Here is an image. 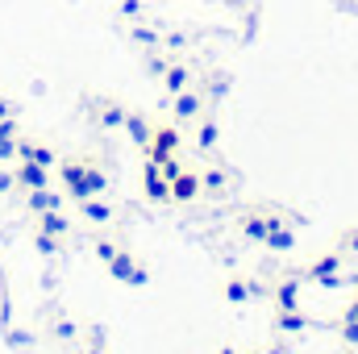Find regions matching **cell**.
Returning <instances> with one entry per match:
<instances>
[{"instance_id":"cell-19","label":"cell","mask_w":358,"mask_h":354,"mask_svg":"<svg viewBox=\"0 0 358 354\" xmlns=\"http://www.w3.org/2000/svg\"><path fill=\"white\" fill-rule=\"evenodd\" d=\"M13 179H17V187H21V192H34V187H50V167H38V163H21V159H17V167H13Z\"/></svg>"},{"instance_id":"cell-2","label":"cell","mask_w":358,"mask_h":354,"mask_svg":"<svg viewBox=\"0 0 358 354\" xmlns=\"http://www.w3.org/2000/svg\"><path fill=\"white\" fill-rule=\"evenodd\" d=\"M275 225H304V217L300 213H292V208H283V204H246L238 217H234V229L246 238V242H259L263 246V238H267Z\"/></svg>"},{"instance_id":"cell-39","label":"cell","mask_w":358,"mask_h":354,"mask_svg":"<svg viewBox=\"0 0 358 354\" xmlns=\"http://www.w3.org/2000/svg\"><path fill=\"white\" fill-rule=\"evenodd\" d=\"M334 354H355V351H350V346H338V351H334Z\"/></svg>"},{"instance_id":"cell-7","label":"cell","mask_w":358,"mask_h":354,"mask_svg":"<svg viewBox=\"0 0 358 354\" xmlns=\"http://www.w3.org/2000/svg\"><path fill=\"white\" fill-rule=\"evenodd\" d=\"M104 267H108V275H113V279H121V283H129V288H146V283H150V271L138 263V255H134L129 246H121V250H117Z\"/></svg>"},{"instance_id":"cell-3","label":"cell","mask_w":358,"mask_h":354,"mask_svg":"<svg viewBox=\"0 0 358 354\" xmlns=\"http://www.w3.org/2000/svg\"><path fill=\"white\" fill-rule=\"evenodd\" d=\"M346 267H350V259L342 250H325V255H317L308 267H296V275L304 283H317V288L338 292V288H346Z\"/></svg>"},{"instance_id":"cell-35","label":"cell","mask_w":358,"mask_h":354,"mask_svg":"<svg viewBox=\"0 0 358 354\" xmlns=\"http://www.w3.org/2000/svg\"><path fill=\"white\" fill-rule=\"evenodd\" d=\"M346 317H358V283H355V300L346 304Z\"/></svg>"},{"instance_id":"cell-20","label":"cell","mask_w":358,"mask_h":354,"mask_svg":"<svg viewBox=\"0 0 358 354\" xmlns=\"http://www.w3.org/2000/svg\"><path fill=\"white\" fill-rule=\"evenodd\" d=\"M34 229H42V234H55V238H63V242H67L76 225H71V217H67L63 208H50V213H38V217H34Z\"/></svg>"},{"instance_id":"cell-17","label":"cell","mask_w":358,"mask_h":354,"mask_svg":"<svg viewBox=\"0 0 358 354\" xmlns=\"http://www.w3.org/2000/svg\"><path fill=\"white\" fill-rule=\"evenodd\" d=\"M221 142V121H217V108H208L200 121H196V150L200 155H213Z\"/></svg>"},{"instance_id":"cell-14","label":"cell","mask_w":358,"mask_h":354,"mask_svg":"<svg viewBox=\"0 0 358 354\" xmlns=\"http://www.w3.org/2000/svg\"><path fill=\"white\" fill-rule=\"evenodd\" d=\"M17 159L21 163H38V167H59V150L46 146V142H34V138H17Z\"/></svg>"},{"instance_id":"cell-1","label":"cell","mask_w":358,"mask_h":354,"mask_svg":"<svg viewBox=\"0 0 358 354\" xmlns=\"http://www.w3.org/2000/svg\"><path fill=\"white\" fill-rule=\"evenodd\" d=\"M59 183L67 192V200H88V196H104L108 187V171L92 159V155H80V159H59Z\"/></svg>"},{"instance_id":"cell-34","label":"cell","mask_w":358,"mask_h":354,"mask_svg":"<svg viewBox=\"0 0 358 354\" xmlns=\"http://www.w3.org/2000/svg\"><path fill=\"white\" fill-rule=\"evenodd\" d=\"M17 187V179H13V171H0V196H8Z\"/></svg>"},{"instance_id":"cell-36","label":"cell","mask_w":358,"mask_h":354,"mask_svg":"<svg viewBox=\"0 0 358 354\" xmlns=\"http://www.w3.org/2000/svg\"><path fill=\"white\" fill-rule=\"evenodd\" d=\"M0 117H13V104H8L4 96H0Z\"/></svg>"},{"instance_id":"cell-21","label":"cell","mask_w":358,"mask_h":354,"mask_svg":"<svg viewBox=\"0 0 358 354\" xmlns=\"http://www.w3.org/2000/svg\"><path fill=\"white\" fill-rule=\"evenodd\" d=\"M121 129H125V134H129V142H134V146L142 150V146L150 142V129H155V121H150L146 113L129 108V113H125V121H121Z\"/></svg>"},{"instance_id":"cell-9","label":"cell","mask_w":358,"mask_h":354,"mask_svg":"<svg viewBox=\"0 0 358 354\" xmlns=\"http://www.w3.org/2000/svg\"><path fill=\"white\" fill-rule=\"evenodd\" d=\"M267 296H271L275 309H300V300H304V279H300L296 271H287V275H279V279L267 283Z\"/></svg>"},{"instance_id":"cell-29","label":"cell","mask_w":358,"mask_h":354,"mask_svg":"<svg viewBox=\"0 0 358 354\" xmlns=\"http://www.w3.org/2000/svg\"><path fill=\"white\" fill-rule=\"evenodd\" d=\"M50 330H55V338H63V342H71V338H80V325H76V321H67V317H63V321H55Z\"/></svg>"},{"instance_id":"cell-32","label":"cell","mask_w":358,"mask_h":354,"mask_svg":"<svg viewBox=\"0 0 358 354\" xmlns=\"http://www.w3.org/2000/svg\"><path fill=\"white\" fill-rule=\"evenodd\" d=\"M250 354H292V342L283 338V342H275V346H259V351H250Z\"/></svg>"},{"instance_id":"cell-13","label":"cell","mask_w":358,"mask_h":354,"mask_svg":"<svg viewBox=\"0 0 358 354\" xmlns=\"http://www.w3.org/2000/svg\"><path fill=\"white\" fill-rule=\"evenodd\" d=\"M159 84H163L167 96H179L183 88H192V84H196V71H192V63H187V59H171V63L163 67Z\"/></svg>"},{"instance_id":"cell-8","label":"cell","mask_w":358,"mask_h":354,"mask_svg":"<svg viewBox=\"0 0 358 354\" xmlns=\"http://www.w3.org/2000/svg\"><path fill=\"white\" fill-rule=\"evenodd\" d=\"M84 108H88V121L96 129H121V121H125V104L121 100H113V96H88L84 100Z\"/></svg>"},{"instance_id":"cell-31","label":"cell","mask_w":358,"mask_h":354,"mask_svg":"<svg viewBox=\"0 0 358 354\" xmlns=\"http://www.w3.org/2000/svg\"><path fill=\"white\" fill-rule=\"evenodd\" d=\"M0 138H21V125L13 117H0Z\"/></svg>"},{"instance_id":"cell-16","label":"cell","mask_w":358,"mask_h":354,"mask_svg":"<svg viewBox=\"0 0 358 354\" xmlns=\"http://www.w3.org/2000/svg\"><path fill=\"white\" fill-rule=\"evenodd\" d=\"M200 200V171L196 167H183L171 179V204H196Z\"/></svg>"},{"instance_id":"cell-4","label":"cell","mask_w":358,"mask_h":354,"mask_svg":"<svg viewBox=\"0 0 358 354\" xmlns=\"http://www.w3.org/2000/svg\"><path fill=\"white\" fill-rule=\"evenodd\" d=\"M179 146H183V129H179L176 121H155L150 142L142 146V159L146 163H163V159L179 155Z\"/></svg>"},{"instance_id":"cell-38","label":"cell","mask_w":358,"mask_h":354,"mask_svg":"<svg viewBox=\"0 0 358 354\" xmlns=\"http://www.w3.org/2000/svg\"><path fill=\"white\" fill-rule=\"evenodd\" d=\"M217 354H242V351H238V346H229V342H225V346H221V351H217Z\"/></svg>"},{"instance_id":"cell-6","label":"cell","mask_w":358,"mask_h":354,"mask_svg":"<svg viewBox=\"0 0 358 354\" xmlns=\"http://www.w3.org/2000/svg\"><path fill=\"white\" fill-rule=\"evenodd\" d=\"M167 113H171L176 125H196L208 113V100H204V92L192 84V88H183L179 96H167Z\"/></svg>"},{"instance_id":"cell-37","label":"cell","mask_w":358,"mask_h":354,"mask_svg":"<svg viewBox=\"0 0 358 354\" xmlns=\"http://www.w3.org/2000/svg\"><path fill=\"white\" fill-rule=\"evenodd\" d=\"M88 354H108V351H104V346H100V338H96V342L88 346Z\"/></svg>"},{"instance_id":"cell-18","label":"cell","mask_w":358,"mask_h":354,"mask_svg":"<svg viewBox=\"0 0 358 354\" xmlns=\"http://www.w3.org/2000/svg\"><path fill=\"white\" fill-rule=\"evenodd\" d=\"M67 204V192H59V187H34V192H25V208L38 217V213H50V208H63Z\"/></svg>"},{"instance_id":"cell-33","label":"cell","mask_w":358,"mask_h":354,"mask_svg":"<svg viewBox=\"0 0 358 354\" xmlns=\"http://www.w3.org/2000/svg\"><path fill=\"white\" fill-rule=\"evenodd\" d=\"M121 13L125 17H142V0H121Z\"/></svg>"},{"instance_id":"cell-22","label":"cell","mask_w":358,"mask_h":354,"mask_svg":"<svg viewBox=\"0 0 358 354\" xmlns=\"http://www.w3.org/2000/svg\"><path fill=\"white\" fill-rule=\"evenodd\" d=\"M234 84V76H225V71H213L208 80H196V88L204 92V100H208V108H217L221 100H225V92Z\"/></svg>"},{"instance_id":"cell-12","label":"cell","mask_w":358,"mask_h":354,"mask_svg":"<svg viewBox=\"0 0 358 354\" xmlns=\"http://www.w3.org/2000/svg\"><path fill=\"white\" fill-rule=\"evenodd\" d=\"M229 183H234V176H229L221 163H204V167H200V200H204V196H208V200L229 196Z\"/></svg>"},{"instance_id":"cell-23","label":"cell","mask_w":358,"mask_h":354,"mask_svg":"<svg viewBox=\"0 0 358 354\" xmlns=\"http://www.w3.org/2000/svg\"><path fill=\"white\" fill-rule=\"evenodd\" d=\"M292 246H296V225H275L263 238V250H271V255H287Z\"/></svg>"},{"instance_id":"cell-10","label":"cell","mask_w":358,"mask_h":354,"mask_svg":"<svg viewBox=\"0 0 358 354\" xmlns=\"http://www.w3.org/2000/svg\"><path fill=\"white\" fill-rule=\"evenodd\" d=\"M271 330H275L279 338H308L313 321L304 317V309H275V317H271Z\"/></svg>"},{"instance_id":"cell-26","label":"cell","mask_w":358,"mask_h":354,"mask_svg":"<svg viewBox=\"0 0 358 354\" xmlns=\"http://www.w3.org/2000/svg\"><path fill=\"white\" fill-rule=\"evenodd\" d=\"M34 246H38V255H46V259H59V255H63V238L42 234V229H34Z\"/></svg>"},{"instance_id":"cell-11","label":"cell","mask_w":358,"mask_h":354,"mask_svg":"<svg viewBox=\"0 0 358 354\" xmlns=\"http://www.w3.org/2000/svg\"><path fill=\"white\" fill-rule=\"evenodd\" d=\"M142 196L150 204H171V179L159 171V163H146V159H142Z\"/></svg>"},{"instance_id":"cell-5","label":"cell","mask_w":358,"mask_h":354,"mask_svg":"<svg viewBox=\"0 0 358 354\" xmlns=\"http://www.w3.org/2000/svg\"><path fill=\"white\" fill-rule=\"evenodd\" d=\"M217 296H221L225 304L242 309V304H250V300L267 296V283H263V279H250V275H225V279L217 283Z\"/></svg>"},{"instance_id":"cell-27","label":"cell","mask_w":358,"mask_h":354,"mask_svg":"<svg viewBox=\"0 0 358 354\" xmlns=\"http://www.w3.org/2000/svg\"><path fill=\"white\" fill-rule=\"evenodd\" d=\"M92 250H96V259H100V263H108V259L121 250V242H117V238H108V234H92Z\"/></svg>"},{"instance_id":"cell-24","label":"cell","mask_w":358,"mask_h":354,"mask_svg":"<svg viewBox=\"0 0 358 354\" xmlns=\"http://www.w3.org/2000/svg\"><path fill=\"white\" fill-rule=\"evenodd\" d=\"M334 334L342 338V346L358 351V317H346V313H342V317L334 321Z\"/></svg>"},{"instance_id":"cell-15","label":"cell","mask_w":358,"mask_h":354,"mask_svg":"<svg viewBox=\"0 0 358 354\" xmlns=\"http://www.w3.org/2000/svg\"><path fill=\"white\" fill-rule=\"evenodd\" d=\"M76 208H80V221H88V225H96V229H104V225H113V221H117V208H113L108 200H100V196L76 200Z\"/></svg>"},{"instance_id":"cell-28","label":"cell","mask_w":358,"mask_h":354,"mask_svg":"<svg viewBox=\"0 0 358 354\" xmlns=\"http://www.w3.org/2000/svg\"><path fill=\"white\" fill-rule=\"evenodd\" d=\"M129 34H134V42H142V46H146V50H150V46H163V38H159V34H155V29H146V25H134V29H129Z\"/></svg>"},{"instance_id":"cell-30","label":"cell","mask_w":358,"mask_h":354,"mask_svg":"<svg viewBox=\"0 0 358 354\" xmlns=\"http://www.w3.org/2000/svg\"><path fill=\"white\" fill-rule=\"evenodd\" d=\"M0 163H17V138H0Z\"/></svg>"},{"instance_id":"cell-25","label":"cell","mask_w":358,"mask_h":354,"mask_svg":"<svg viewBox=\"0 0 358 354\" xmlns=\"http://www.w3.org/2000/svg\"><path fill=\"white\" fill-rule=\"evenodd\" d=\"M334 250H342L346 259H358V225L338 229V238H334Z\"/></svg>"}]
</instances>
